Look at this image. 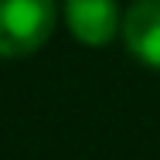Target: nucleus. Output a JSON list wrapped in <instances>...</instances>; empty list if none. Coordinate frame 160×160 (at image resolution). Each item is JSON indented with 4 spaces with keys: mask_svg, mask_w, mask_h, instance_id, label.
Returning a JSON list of instances; mask_svg holds the SVG:
<instances>
[{
    "mask_svg": "<svg viewBox=\"0 0 160 160\" xmlns=\"http://www.w3.org/2000/svg\"><path fill=\"white\" fill-rule=\"evenodd\" d=\"M65 21H68V31L75 34V41L89 48L109 44L123 28L116 0H65Z\"/></svg>",
    "mask_w": 160,
    "mask_h": 160,
    "instance_id": "obj_2",
    "label": "nucleus"
},
{
    "mask_svg": "<svg viewBox=\"0 0 160 160\" xmlns=\"http://www.w3.org/2000/svg\"><path fill=\"white\" fill-rule=\"evenodd\" d=\"M58 24V0H0V58H28Z\"/></svg>",
    "mask_w": 160,
    "mask_h": 160,
    "instance_id": "obj_1",
    "label": "nucleus"
},
{
    "mask_svg": "<svg viewBox=\"0 0 160 160\" xmlns=\"http://www.w3.org/2000/svg\"><path fill=\"white\" fill-rule=\"evenodd\" d=\"M123 41L147 68H160V0H133L123 14Z\"/></svg>",
    "mask_w": 160,
    "mask_h": 160,
    "instance_id": "obj_3",
    "label": "nucleus"
}]
</instances>
